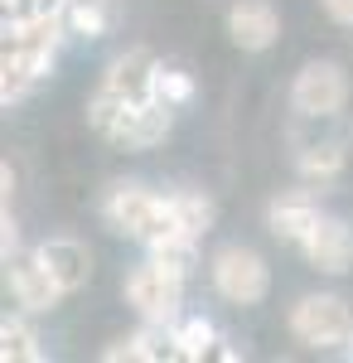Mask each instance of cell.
I'll list each match as a JSON object with an SVG mask.
<instances>
[{
	"mask_svg": "<svg viewBox=\"0 0 353 363\" xmlns=\"http://www.w3.org/2000/svg\"><path fill=\"white\" fill-rule=\"evenodd\" d=\"M102 218L111 223V233L121 238H136L140 247H155L169 233H184L169 213V194H150L145 184H116L107 199H102Z\"/></svg>",
	"mask_w": 353,
	"mask_h": 363,
	"instance_id": "6da1fadb",
	"label": "cell"
},
{
	"mask_svg": "<svg viewBox=\"0 0 353 363\" xmlns=\"http://www.w3.org/2000/svg\"><path fill=\"white\" fill-rule=\"evenodd\" d=\"M208 277H213V291L232 306H262L271 291V267L252 247H218L208 262Z\"/></svg>",
	"mask_w": 353,
	"mask_h": 363,
	"instance_id": "7a4b0ae2",
	"label": "cell"
},
{
	"mask_svg": "<svg viewBox=\"0 0 353 363\" xmlns=\"http://www.w3.org/2000/svg\"><path fill=\"white\" fill-rule=\"evenodd\" d=\"M179 296H184V277H174L164 262H140L126 277V306L150 325H174L179 320Z\"/></svg>",
	"mask_w": 353,
	"mask_h": 363,
	"instance_id": "3957f363",
	"label": "cell"
},
{
	"mask_svg": "<svg viewBox=\"0 0 353 363\" xmlns=\"http://www.w3.org/2000/svg\"><path fill=\"white\" fill-rule=\"evenodd\" d=\"M291 335L305 349H344L353 335V315L339 296H300L291 306Z\"/></svg>",
	"mask_w": 353,
	"mask_h": 363,
	"instance_id": "277c9868",
	"label": "cell"
},
{
	"mask_svg": "<svg viewBox=\"0 0 353 363\" xmlns=\"http://www.w3.org/2000/svg\"><path fill=\"white\" fill-rule=\"evenodd\" d=\"M291 102H296L300 116H315V121L339 116L344 102H349V78H344V68L329 63V58L305 63V68L296 73V83H291Z\"/></svg>",
	"mask_w": 353,
	"mask_h": 363,
	"instance_id": "5b68a950",
	"label": "cell"
},
{
	"mask_svg": "<svg viewBox=\"0 0 353 363\" xmlns=\"http://www.w3.org/2000/svg\"><path fill=\"white\" fill-rule=\"evenodd\" d=\"M169 126H174V107L155 92V97L126 102L102 136H107L111 145H126V150H150V145H160V140L169 136Z\"/></svg>",
	"mask_w": 353,
	"mask_h": 363,
	"instance_id": "8992f818",
	"label": "cell"
},
{
	"mask_svg": "<svg viewBox=\"0 0 353 363\" xmlns=\"http://www.w3.org/2000/svg\"><path fill=\"white\" fill-rule=\"evenodd\" d=\"M5 277H10V296H15V306L29 310V315H49V310L68 296L39 257H25V262L10 257V262H5Z\"/></svg>",
	"mask_w": 353,
	"mask_h": 363,
	"instance_id": "52a82bcc",
	"label": "cell"
},
{
	"mask_svg": "<svg viewBox=\"0 0 353 363\" xmlns=\"http://www.w3.org/2000/svg\"><path fill=\"white\" fill-rule=\"evenodd\" d=\"M305 252V262L315 267V272H325V277H344L353 267V228L344 218H320V228L300 242Z\"/></svg>",
	"mask_w": 353,
	"mask_h": 363,
	"instance_id": "ba28073f",
	"label": "cell"
},
{
	"mask_svg": "<svg viewBox=\"0 0 353 363\" xmlns=\"http://www.w3.org/2000/svg\"><path fill=\"white\" fill-rule=\"evenodd\" d=\"M155 78H160V63L150 49H126L121 58H111V68L102 73V87L116 92L121 102H140V97H155Z\"/></svg>",
	"mask_w": 353,
	"mask_h": 363,
	"instance_id": "9c48e42d",
	"label": "cell"
},
{
	"mask_svg": "<svg viewBox=\"0 0 353 363\" xmlns=\"http://www.w3.org/2000/svg\"><path fill=\"white\" fill-rule=\"evenodd\" d=\"M228 34H232L237 49L262 54V49H271L276 39H281V15H276V5H267V0H237L228 10Z\"/></svg>",
	"mask_w": 353,
	"mask_h": 363,
	"instance_id": "30bf717a",
	"label": "cell"
},
{
	"mask_svg": "<svg viewBox=\"0 0 353 363\" xmlns=\"http://www.w3.org/2000/svg\"><path fill=\"white\" fill-rule=\"evenodd\" d=\"M34 257L54 272V281L73 296V291H82L87 286V277H92V252L82 247L78 238H44L39 247H34Z\"/></svg>",
	"mask_w": 353,
	"mask_h": 363,
	"instance_id": "8fae6325",
	"label": "cell"
},
{
	"mask_svg": "<svg viewBox=\"0 0 353 363\" xmlns=\"http://www.w3.org/2000/svg\"><path fill=\"white\" fill-rule=\"evenodd\" d=\"M320 208H315V199L310 194H281L271 199V208H267V228H271L281 242H305L315 228H320Z\"/></svg>",
	"mask_w": 353,
	"mask_h": 363,
	"instance_id": "7c38bea8",
	"label": "cell"
},
{
	"mask_svg": "<svg viewBox=\"0 0 353 363\" xmlns=\"http://www.w3.org/2000/svg\"><path fill=\"white\" fill-rule=\"evenodd\" d=\"M102 359H107V363H116V359H131V363H164V359H179V349H174V330H164V325H150V320H145L136 335L116 339Z\"/></svg>",
	"mask_w": 353,
	"mask_h": 363,
	"instance_id": "4fadbf2b",
	"label": "cell"
},
{
	"mask_svg": "<svg viewBox=\"0 0 353 363\" xmlns=\"http://www.w3.org/2000/svg\"><path fill=\"white\" fill-rule=\"evenodd\" d=\"M296 169H300V179H310V184H329V179H339V169H344V145H339V140L300 145Z\"/></svg>",
	"mask_w": 353,
	"mask_h": 363,
	"instance_id": "5bb4252c",
	"label": "cell"
},
{
	"mask_svg": "<svg viewBox=\"0 0 353 363\" xmlns=\"http://www.w3.org/2000/svg\"><path fill=\"white\" fill-rule=\"evenodd\" d=\"M0 359L5 363H39L44 359V344H39V335L29 330L25 320L5 315V325H0Z\"/></svg>",
	"mask_w": 353,
	"mask_h": 363,
	"instance_id": "9a60e30c",
	"label": "cell"
},
{
	"mask_svg": "<svg viewBox=\"0 0 353 363\" xmlns=\"http://www.w3.org/2000/svg\"><path fill=\"white\" fill-rule=\"evenodd\" d=\"M213 344H218V335H213V325H208L203 315H189V320L174 325V349H179V359H184V363L208 359Z\"/></svg>",
	"mask_w": 353,
	"mask_h": 363,
	"instance_id": "2e32d148",
	"label": "cell"
},
{
	"mask_svg": "<svg viewBox=\"0 0 353 363\" xmlns=\"http://www.w3.org/2000/svg\"><path fill=\"white\" fill-rule=\"evenodd\" d=\"M169 213H174V223L184 228L189 238H203V233L213 228V203H208L203 194H194V189L169 194Z\"/></svg>",
	"mask_w": 353,
	"mask_h": 363,
	"instance_id": "e0dca14e",
	"label": "cell"
},
{
	"mask_svg": "<svg viewBox=\"0 0 353 363\" xmlns=\"http://www.w3.org/2000/svg\"><path fill=\"white\" fill-rule=\"evenodd\" d=\"M63 20L73 34H107V5L102 0H68Z\"/></svg>",
	"mask_w": 353,
	"mask_h": 363,
	"instance_id": "ac0fdd59",
	"label": "cell"
},
{
	"mask_svg": "<svg viewBox=\"0 0 353 363\" xmlns=\"http://www.w3.org/2000/svg\"><path fill=\"white\" fill-rule=\"evenodd\" d=\"M155 92H160L169 107H179V102H189L194 97V83L184 73H174V68H160V78H155Z\"/></svg>",
	"mask_w": 353,
	"mask_h": 363,
	"instance_id": "d6986e66",
	"label": "cell"
},
{
	"mask_svg": "<svg viewBox=\"0 0 353 363\" xmlns=\"http://www.w3.org/2000/svg\"><path fill=\"white\" fill-rule=\"evenodd\" d=\"M325 5V15L334 25H353V0H320Z\"/></svg>",
	"mask_w": 353,
	"mask_h": 363,
	"instance_id": "ffe728a7",
	"label": "cell"
},
{
	"mask_svg": "<svg viewBox=\"0 0 353 363\" xmlns=\"http://www.w3.org/2000/svg\"><path fill=\"white\" fill-rule=\"evenodd\" d=\"M344 354H349V359H353V335H349V344H344Z\"/></svg>",
	"mask_w": 353,
	"mask_h": 363,
	"instance_id": "44dd1931",
	"label": "cell"
}]
</instances>
